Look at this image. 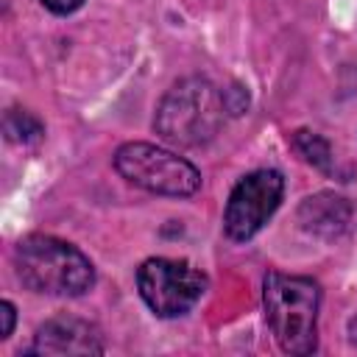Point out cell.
<instances>
[{
  "mask_svg": "<svg viewBox=\"0 0 357 357\" xmlns=\"http://www.w3.org/2000/svg\"><path fill=\"white\" fill-rule=\"evenodd\" d=\"M20 282L33 293L84 296L95 284L92 259L67 240L53 234H28L14 248Z\"/></svg>",
  "mask_w": 357,
  "mask_h": 357,
  "instance_id": "1",
  "label": "cell"
},
{
  "mask_svg": "<svg viewBox=\"0 0 357 357\" xmlns=\"http://www.w3.org/2000/svg\"><path fill=\"white\" fill-rule=\"evenodd\" d=\"M268 326L284 354H310L318 346L321 284L310 276L268 271L262 282Z\"/></svg>",
  "mask_w": 357,
  "mask_h": 357,
  "instance_id": "2",
  "label": "cell"
},
{
  "mask_svg": "<svg viewBox=\"0 0 357 357\" xmlns=\"http://www.w3.org/2000/svg\"><path fill=\"white\" fill-rule=\"evenodd\" d=\"M226 117L223 92L201 78L190 75L176 81L159 100L153 128L162 139L181 145V148H198L215 139Z\"/></svg>",
  "mask_w": 357,
  "mask_h": 357,
  "instance_id": "3",
  "label": "cell"
},
{
  "mask_svg": "<svg viewBox=\"0 0 357 357\" xmlns=\"http://www.w3.org/2000/svg\"><path fill=\"white\" fill-rule=\"evenodd\" d=\"M114 170L128 184L170 198H187L201 187V173L192 162L151 142L120 145L114 151Z\"/></svg>",
  "mask_w": 357,
  "mask_h": 357,
  "instance_id": "4",
  "label": "cell"
},
{
  "mask_svg": "<svg viewBox=\"0 0 357 357\" xmlns=\"http://www.w3.org/2000/svg\"><path fill=\"white\" fill-rule=\"evenodd\" d=\"M209 279L187 259L151 257L137 268V290L148 310L159 318L190 312L206 293Z\"/></svg>",
  "mask_w": 357,
  "mask_h": 357,
  "instance_id": "5",
  "label": "cell"
},
{
  "mask_svg": "<svg viewBox=\"0 0 357 357\" xmlns=\"http://www.w3.org/2000/svg\"><path fill=\"white\" fill-rule=\"evenodd\" d=\"M284 192V178L279 170H251L229 192L223 209V231L234 243L251 240L279 209Z\"/></svg>",
  "mask_w": 357,
  "mask_h": 357,
  "instance_id": "6",
  "label": "cell"
},
{
  "mask_svg": "<svg viewBox=\"0 0 357 357\" xmlns=\"http://www.w3.org/2000/svg\"><path fill=\"white\" fill-rule=\"evenodd\" d=\"M103 337L95 324L73 318V315H59L45 321L33 343L25 349V354H103Z\"/></svg>",
  "mask_w": 357,
  "mask_h": 357,
  "instance_id": "7",
  "label": "cell"
},
{
  "mask_svg": "<svg viewBox=\"0 0 357 357\" xmlns=\"http://www.w3.org/2000/svg\"><path fill=\"white\" fill-rule=\"evenodd\" d=\"M351 215H354L351 204L346 198L335 195V192H315V195L304 198L301 206H298L301 229L310 231V234L326 237V240L343 234L351 223Z\"/></svg>",
  "mask_w": 357,
  "mask_h": 357,
  "instance_id": "8",
  "label": "cell"
},
{
  "mask_svg": "<svg viewBox=\"0 0 357 357\" xmlns=\"http://www.w3.org/2000/svg\"><path fill=\"white\" fill-rule=\"evenodd\" d=\"M290 142H293V148L304 156V162H310L312 167H318V170H324V173H332V170H335V153H332V145H329L321 134L301 128V131L293 134Z\"/></svg>",
  "mask_w": 357,
  "mask_h": 357,
  "instance_id": "9",
  "label": "cell"
},
{
  "mask_svg": "<svg viewBox=\"0 0 357 357\" xmlns=\"http://www.w3.org/2000/svg\"><path fill=\"white\" fill-rule=\"evenodd\" d=\"M3 131L11 142H36L45 134V126L36 114L25 112V109H8L3 114Z\"/></svg>",
  "mask_w": 357,
  "mask_h": 357,
  "instance_id": "10",
  "label": "cell"
},
{
  "mask_svg": "<svg viewBox=\"0 0 357 357\" xmlns=\"http://www.w3.org/2000/svg\"><path fill=\"white\" fill-rule=\"evenodd\" d=\"M223 106L229 114H243L245 106H248V92L243 86H231V89H223Z\"/></svg>",
  "mask_w": 357,
  "mask_h": 357,
  "instance_id": "11",
  "label": "cell"
},
{
  "mask_svg": "<svg viewBox=\"0 0 357 357\" xmlns=\"http://www.w3.org/2000/svg\"><path fill=\"white\" fill-rule=\"evenodd\" d=\"M47 11H53V14H73V11H78L81 6H84V0H39Z\"/></svg>",
  "mask_w": 357,
  "mask_h": 357,
  "instance_id": "12",
  "label": "cell"
},
{
  "mask_svg": "<svg viewBox=\"0 0 357 357\" xmlns=\"http://www.w3.org/2000/svg\"><path fill=\"white\" fill-rule=\"evenodd\" d=\"M0 315H3V329H0V337H11L14 332V321H17V310L11 301H0Z\"/></svg>",
  "mask_w": 357,
  "mask_h": 357,
  "instance_id": "13",
  "label": "cell"
},
{
  "mask_svg": "<svg viewBox=\"0 0 357 357\" xmlns=\"http://www.w3.org/2000/svg\"><path fill=\"white\" fill-rule=\"evenodd\" d=\"M349 332H351V340L357 343V318H351V324H349Z\"/></svg>",
  "mask_w": 357,
  "mask_h": 357,
  "instance_id": "14",
  "label": "cell"
}]
</instances>
